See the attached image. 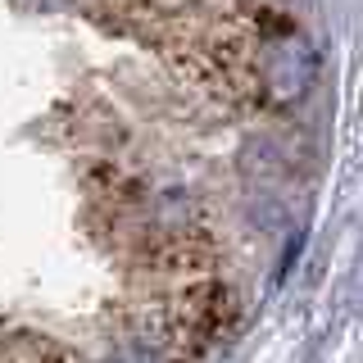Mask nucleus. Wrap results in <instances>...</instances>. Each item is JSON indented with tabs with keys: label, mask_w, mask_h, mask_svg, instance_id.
Masks as SVG:
<instances>
[{
	"label": "nucleus",
	"mask_w": 363,
	"mask_h": 363,
	"mask_svg": "<svg viewBox=\"0 0 363 363\" xmlns=\"http://www.w3.org/2000/svg\"><path fill=\"white\" fill-rule=\"evenodd\" d=\"M318 73V60H313V45L300 37L295 28H281L264 41V91L272 105H291L309 91Z\"/></svg>",
	"instance_id": "1"
},
{
	"label": "nucleus",
	"mask_w": 363,
	"mask_h": 363,
	"mask_svg": "<svg viewBox=\"0 0 363 363\" xmlns=\"http://www.w3.org/2000/svg\"><path fill=\"white\" fill-rule=\"evenodd\" d=\"M37 363H50V359H37Z\"/></svg>",
	"instance_id": "2"
}]
</instances>
